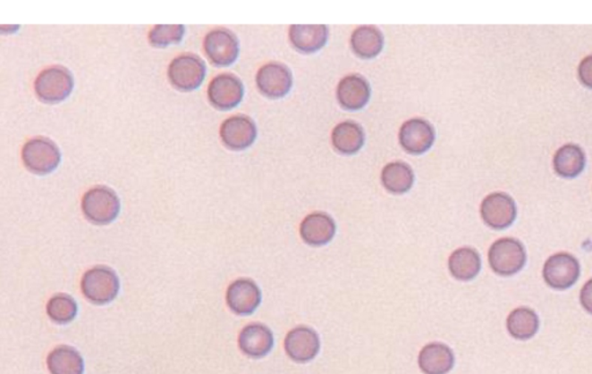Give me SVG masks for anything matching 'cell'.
Here are the masks:
<instances>
[{"label": "cell", "instance_id": "obj_1", "mask_svg": "<svg viewBox=\"0 0 592 374\" xmlns=\"http://www.w3.org/2000/svg\"><path fill=\"white\" fill-rule=\"evenodd\" d=\"M81 210L89 221L105 226L112 223L120 214L121 202L112 188L96 187L82 196Z\"/></svg>", "mask_w": 592, "mask_h": 374}, {"label": "cell", "instance_id": "obj_2", "mask_svg": "<svg viewBox=\"0 0 592 374\" xmlns=\"http://www.w3.org/2000/svg\"><path fill=\"white\" fill-rule=\"evenodd\" d=\"M488 262L495 274L500 277H512L526 266L527 252L520 240L497 239L488 251Z\"/></svg>", "mask_w": 592, "mask_h": 374}, {"label": "cell", "instance_id": "obj_3", "mask_svg": "<svg viewBox=\"0 0 592 374\" xmlns=\"http://www.w3.org/2000/svg\"><path fill=\"white\" fill-rule=\"evenodd\" d=\"M74 79L64 66L55 65L43 70L35 79V94L42 102L55 104L64 101L72 93Z\"/></svg>", "mask_w": 592, "mask_h": 374}, {"label": "cell", "instance_id": "obj_4", "mask_svg": "<svg viewBox=\"0 0 592 374\" xmlns=\"http://www.w3.org/2000/svg\"><path fill=\"white\" fill-rule=\"evenodd\" d=\"M22 162L30 172L47 175L53 172L61 163V152L57 145L48 137H33L23 145Z\"/></svg>", "mask_w": 592, "mask_h": 374}, {"label": "cell", "instance_id": "obj_5", "mask_svg": "<svg viewBox=\"0 0 592 374\" xmlns=\"http://www.w3.org/2000/svg\"><path fill=\"white\" fill-rule=\"evenodd\" d=\"M118 290H120V281L115 271L108 267H94L87 270L82 277V294L94 304H108L116 298Z\"/></svg>", "mask_w": 592, "mask_h": 374}, {"label": "cell", "instance_id": "obj_6", "mask_svg": "<svg viewBox=\"0 0 592 374\" xmlns=\"http://www.w3.org/2000/svg\"><path fill=\"white\" fill-rule=\"evenodd\" d=\"M207 76V65L196 54H187L173 58L169 64L168 78L171 84L181 92H192L203 84Z\"/></svg>", "mask_w": 592, "mask_h": 374}, {"label": "cell", "instance_id": "obj_7", "mask_svg": "<svg viewBox=\"0 0 592 374\" xmlns=\"http://www.w3.org/2000/svg\"><path fill=\"white\" fill-rule=\"evenodd\" d=\"M581 274L578 259L566 252L552 255L545 262L544 281L555 290H566L573 287Z\"/></svg>", "mask_w": 592, "mask_h": 374}, {"label": "cell", "instance_id": "obj_8", "mask_svg": "<svg viewBox=\"0 0 592 374\" xmlns=\"http://www.w3.org/2000/svg\"><path fill=\"white\" fill-rule=\"evenodd\" d=\"M204 51L213 65L226 68L239 57V39L230 29H213L204 38Z\"/></svg>", "mask_w": 592, "mask_h": 374}, {"label": "cell", "instance_id": "obj_9", "mask_svg": "<svg viewBox=\"0 0 592 374\" xmlns=\"http://www.w3.org/2000/svg\"><path fill=\"white\" fill-rule=\"evenodd\" d=\"M480 214L492 229L503 230L515 222L517 208L514 199L503 192L492 193L483 200Z\"/></svg>", "mask_w": 592, "mask_h": 374}, {"label": "cell", "instance_id": "obj_10", "mask_svg": "<svg viewBox=\"0 0 592 374\" xmlns=\"http://www.w3.org/2000/svg\"><path fill=\"white\" fill-rule=\"evenodd\" d=\"M244 96L242 81L234 74L223 73L208 85L207 96L211 104L219 110H231L241 104Z\"/></svg>", "mask_w": 592, "mask_h": 374}, {"label": "cell", "instance_id": "obj_11", "mask_svg": "<svg viewBox=\"0 0 592 374\" xmlns=\"http://www.w3.org/2000/svg\"><path fill=\"white\" fill-rule=\"evenodd\" d=\"M256 137H258V128L255 121L248 116H232L220 126L221 140L233 151H243L250 147Z\"/></svg>", "mask_w": 592, "mask_h": 374}, {"label": "cell", "instance_id": "obj_12", "mask_svg": "<svg viewBox=\"0 0 592 374\" xmlns=\"http://www.w3.org/2000/svg\"><path fill=\"white\" fill-rule=\"evenodd\" d=\"M256 84L260 93L270 98L287 96L293 85V77L285 65L279 62H267L256 74Z\"/></svg>", "mask_w": 592, "mask_h": 374}, {"label": "cell", "instance_id": "obj_13", "mask_svg": "<svg viewBox=\"0 0 592 374\" xmlns=\"http://www.w3.org/2000/svg\"><path fill=\"white\" fill-rule=\"evenodd\" d=\"M436 140V131L432 124L421 118H412L402 125L400 143L402 147L410 154L427 152Z\"/></svg>", "mask_w": 592, "mask_h": 374}, {"label": "cell", "instance_id": "obj_14", "mask_svg": "<svg viewBox=\"0 0 592 374\" xmlns=\"http://www.w3.org/2000/svg\"><path fill=\"white\" fill-rule=\"evenodd\" d=\"M319 346L321 344L317 333L305 326L292 329L285 338L286 353L298 363L314 360L317 356Z\"/></svg>", "mask_w": 592, "mask_h": 374}, {"label": "cell", "instance_id": "obj_15", "mask_svg": "<svg viewBox=\"0 0 592 374\" xmlns=\"http://www.w3.org/2000/svg\"><path fill=\"white\" fill-rule=\"evenodd\" d=\"M227 304L233 312L240 316H248L255 312V310L262 301V294L254 281L248 278H240L233 282L226 295Z\"/></svg>", "mask_w": 592, "mask_h": 374}, {"label": "cell", "instance_id": "obj_16", "mask_svg": "<svg viewBox=\"0 0 592 374\" xmlns=\"http://www.w3.org/2000/svg\"><path fill=\"white\" fill-rule=\"evenodd\" d=\"M335 234V223L326 212H313L303 219L300 235L307 244L322 246L331 242Z\"/></svg>", "mask_w": 592, "mask_h": 374}, {"label": "cell", "instance_id": "obj_17", "mask_svg": "<svg viewBox=\"0 0 592 374\" xmlns=\"http://www.w3.org/2000/svg\"><path fill=\"white\" fill-rule=\"evenodd\" d=\"M337 98L345 109H362L370 98L368 81L359 74H350L343 78L337 87Z\"/></svg>", "mask_w": 592, "mask_h": 374}, {"label": "cell", "instance_id": "obj_18", "mask_svg": "<svg viewBox=\"0 0 592 374\" xmlns=\"http://www.w3.org/2000/svg\"><path fill=\"white\" fill-rule=\"evenodd\" d=\"M274 334L266 326L252 324L244 327L239 336V346L247 356L260 358L274 346Z\"/></svg>", "mask_w": 592, "mask_h": 374}, {"label": "cell", "instance_id": "obj_19", "mask_svg": "<svg viewBox=\"0 0 592 374\" xmlns=\"http://www.w3.org/2000/svg\"><path fill=\"white\" fill-rule=\"evenodd\" d=\"M418 362L425 374H447L455 364V356L445 345L429 344L421 349Z\"/></svg>", "mask_w": 592, "mask_h": 374}, {"label": "cell", "instance_id": "obj_20", "mask_svg": "<svg viewBox=\"0 0 592 374\" xmlns=\"http://www.w3.org/2000/svg\"><path fill=\"white\" fill-rule=\"evenodd\" d=\"M329 29L325 25H293L290 27V39L294 48L311 54L326 46Z\"/></svg>", "mask_w": 592, "mask_h": 374}, {"label": "cell", "instance_id": "obj_21", "mask_svg": "<svg viewBox=\"0 0 592 374\" xmlns=\"http://www.w3.org/2000/svg\"><path fill=\"white\" fill-rule=\"evenodd\" d=\"M586 167V154L578 145L567 144L554 154V168L562 179H575Z\"/></svg>", "mask_w": 592, "mask_h": 374}, {"label": "cell", "instance_id": "obj_22", "mask_svg": "<svg viewBox=\"0 0 592 374\" xmlns=\"http://www.w3.org/2000/svg\"><path fill=\"white\" fill-rule=\"evenodd\" d=\"M481 259L471 247H461L449 257V270L452 277L461 281H469L479 274Z\"/></svg>", "mask_w": 592, "mask_h": 374}, {"label": "cell", "instance_id": "obj_23", "mask_svg": "<svg viewBox=\"0 0 592 374\" xmlns=\"http://www.w3.org/2000/svg\"><path fill=\"white\" fill-rule=\"evenodd\" d=\"M331 139L338 152L351 155L362 148L365 144V132L361 126L354 121H343L334 129Z\"/></svg>", "mask_w": 592, "mask_h": 374}, {"label": "cell", "instance_id": "obj_24", "mask_svg": "<svg viewBox=\"0 0 592 374\" xmlns=\"http://www.w3.org/2000/svg\"><path fill=\"white\" fill-rule=\"evenodd\" d=\"M509 334L516 340L527 341L534 337L539 329V319L534 310L519 307L507 318Z\"/></svg>", "mask_w": 592, "mask_h": 374}, {"label": "cell", "instance_id": "obj_25", "mask_svg": "<svg viewBox=\"0 0 592 374\" xmlns=\"http://www.w3.org/2000/svg\"><path fill=\"white\" fill-rule=\"evenodd\" d=\"M385 38L381 30L374 26H360L351 37V46L354 53L361 58H374L381 53Z\"/></svg>", "mask_w": 592, "mask_h": 374}, {"label": "cell", "instance_id": "obj_26", "mask_svg": "<svg viewBox=\"0 0 592 374\" xmlns=\"http://www.w3.org/2000/svg\"><path fill=\"white\" fill-rule=\"evenodd\" d=\"M51 374H82L84 360L76 349L61 345L49 353L47 360Z\"/></svg>", "mask_w": 592, "mask_h": 374}, {"label": "cell", "instance_id": "obj_27", "mask_svg": "<svg viewBox=\"0 0 592 374\" xmlns=\"http://www.w3.org/2000/svg\"><path fill=\"white\" fill-rule=\"evenodd\" d=\"M383 187L389 192L402 195L411 190L414 182V173L409 164L392 162L383 168L381 175Z\"/></svg>", "mask_w": 592, "mask_h": 374}, {"label": "cell", "instance_id": "obj_28", "mask_svg": "<svg viewBox=\"0 0 592 374\" xmlns=\"http://www.w3.org/2000/svg\"><path fill=\"white\" fill-rule=\"evenodd\" d=\"M78 307L72 297L67 295H56L47 305V313L51 320L58 324H67L77 316Z\"/></svg>", "mask_w": 592, "mask_h": 374}, {"label": "cell", "instance_id": "obj_29", "mask_svg": "<svg viewBox=\"0 0 592 374\" xmlns=\"http://www.w3.org/2000/svg\"><path fill=\"white\" fill-rule=\"evenodd\" d=\"M184 34L183 25H156L149 30L148 41L156 48H165L168 46L179 45Z\"/></svg>", "mask_w": 592, "mask_h": 374}, {"label": "cell", "instance_id": "obj_30", "mask_svg": "<svg viewBox=\"0 0 592 374\" xmlns=\"http://www.w3.org/2000/svg\"><path fill=\"white\" fill-rule=\"evenodd\" d=\"M579 78L583 86L592 89V54L579 62Z\"/></svg>", "mask_w": 592, "mask_h": 374}, {"label": "cell", "instance_id": "obj_31", "mask_svg": "<svg viewBox=\"0 0 592 374\" xmlns=\"http://www.w3.org/2000/svg\"><path fill=\"white\" fill-rule=\"evenodd\" d=\"M579 302H581L583 309L588 313L592 314V278L583 286L581 295H579Z\"/></svg>", "mask_w": 592, "mask_h": 374}]
</instances>
